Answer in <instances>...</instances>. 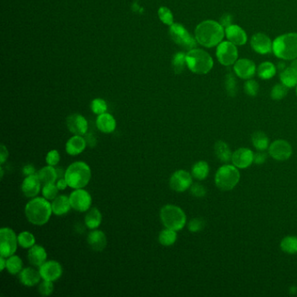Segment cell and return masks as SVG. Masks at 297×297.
Masks as SVG:
<instances>
[{
  "label": "cell",
  "mask_w": 297,
  "mask_h": 297,
  "mask_svg": "<svg viewBox=\"0 0 297 297\" xmlns=\"http://www.w3.org/2000/svg\"><path fill=\"white\" fill-rule=\"evenodd\" d=\"M86 141H87V146H89L91 148H94L96 146V143H97V140H96V137H95V135L93 134H86Z\"/></svg>",
  "instance_id": "53"
},
{
  "label": "cell",
  "mask_w": 297,
  "mask_h": 297,
  "mask_svg": "<svg viewBox=\"0 0 297 297\" xmlns=\"http://www.w3.org/2000/svg\"><path fill=\"white\" fill-rule=\"evenodd\" d=\"M27 258L31 264L35 267H40L48 261V252L44 247L35 244L28 250Z\"/></svg>",
  "instance_id": "24"
},
{
  "label": "cell",
  "mask_w": 297,
  "mask_h": 297,
  "mask_svg": "<svg viewBox=\"0 0 297 297\" xmlns=\"http://www.w3.org/2000/svg\"><path fill=\"white\" fill-rule=\"evenodd\" d=\"M233 18H233V16L231 14H228V13L223 14L221 16V18H220V24L224 27L225 29V28H227L228 26L233 25Z\"/></svg>",
  "instance_id": "49"
},
{
  "label": "cell",
  "mask_w": 297,
  "mask_h": 297,
  "mask_svg": "<svg viewBox=\"0 0 297 297\" xmlns=\"http://www.w3.org/2000/svg\"><path fill=\"white\" fill-rule=\"evenodd\" d=\"M266 159H267V155L265 154L263 151H259L254 154V162L257 165H261V164L264 163Z\"/></svg>",
  "instance_id": "50"
},
{
  "label": "cell",
  "mask_w": 297,
  "mask_h": 297,
  "mask_svg": "<svg viewBox=\"0 0 297 297\" xmlns=\"http://www.w3.org/2000/svg\"><path fill=\"white\" fill-rule=\"evenodd\" d=\"M290 66H291V67H292V68H293V69L297 73V58L294 59L293 62H292V64H291Z\"/></svg>",
  "instance_id": "57"
},
{
  "label": "cell",
  "mask_w": 297,
  "mask_h": 297,
  "mask_svg": "<svg viewBox=\"0 0 297 297\" xmlns=\"http://www.w3.org/2000/svg\"><path fill=\"white\" fill-rule=\"evenodd\" d=\"M71 207L78 212H87L92 206V196L86 189H74L69 196Z\"/></svg>",
  "instance_id": "11"
},
{
  "label": "cell",
  "mask_w": 297,
  "mask_h": 297,
  "mask_svg": "<svg viewBox=\"0 0 297 297\" xmlns=\"http://www.w3.org/2000/svg\"><path fill=\"white\" fill-rule=\"evenodd\" d=\"M159 216L165 228L180 231L185 227L187 216L181 207L173 204H167L161 207Z\"/></svg>",
  "instance_id": "6"
},
{
  "label": "cell",
  "mask_w": 297,
  "mask_h": 297,
  "mask_svg": "<svg viewBox=\"0 0 297 297\" xmlns=\"http://www.w3.org/2000/svg\"><path fill=\"white\" fill-rule=\"evenodd\" d=\"M244 91L247 95H249L251 97L256 96L259 92V85L255 80H248L244 85Z\"/></svg>",
  "instance_id": "46"
},
{
  "label": "cell",
  "mask_w": 297,
  "mask_h": 297,
  "mask_svg": "<svg viewBox=\"0 0 297 297\" xmlns=\"http://www.w3.org/2000/svg\"><path fill=\"white\" fill-rule=\"evenodd\" d=\"M218 61L225 66L235 65L238 60V50L236 45L230 41H224L219 44L216 50Z\"/></svg>",
  "instance_id": "10"
},
{
  "label": "cell",
  "mask_w": 297,
  "mask_h": 297,
  "mask_svg": "<svg viewBox=\"0 0 297 297\" xmlns=\"http://www.w3.org/2000/svg\"><path fill=\"white\" fill-rule=\"evenodd\" d=\"M281 248L287 254H297V237L287 236L281 242Z\"/></svg>",
  "instance_id": "36"
},
{
  "label": "cell",
  "mask_w": 297,
  "mask_h": 297,
  "mask_svg": "<svg viewBox=\"0 0 297 297\" xmlns=\"http://www.w3.org/2000/svg\"><path fill=\"white\" fill-rule=\"evenodd\" d=\"M66 126L68 130L74 135H82L87 134L88 130V122L85 117L79 113H73L67 117Z\"/></svg>",
  "instance_id": "15"
},
{
  "label": "cell",
  "mask_w": 297,
  "mask_h": 297,
  "mask_svg": "<svg viewBox=\"0 0 297 297\" xmlns=\"http://www.w3.org/2000/svg\"><path fill=\"white\" fill-rule=\"evenodd\" d=\"M18 279L24 286L34 287L40 283L42 277L40 276V270L33 268H23L18 274Z\"/></svg>",
  "instance_id": "23"
},
{
  "label": "cell",
  "mask_w": 297,
  "mask_h": 297,
  "mask_svg": "<svg viewBox=\"0 0 297 297\" xmlns=\"http://www.w3.org/2000/svg\"><path fill=\"white\" fill-rule=\"evenodd\" d=\"M6 269L12 276L18 275L23 269V261L21 258L15 254L6 258Z\"/></svg>",
  "instance_id": "34"
},
{
  "label": "cell",
  "mask_w": 297,
  "mask_h": 297,
  "mask_svg": "<svg viewBox=\"0 0 297 297\" xmlns=\"http://www.w3.org/2000/svg\"><path fill=\"white\" fill-rule=\"evenodd\" d=\"M234 71L239 78L243 80H249L256 73V67L252 60L248 58H241L235 63Z\"/></svg>",
  "instance_id": "17"
},
{
  "label": "cell",
  "mask_w": 297,
  "mask_h": 297,
  "mask_svg": "<svg viewBox=\"0 0 297 297\" xmlns=\"http://www.w3.org/2000/svg\"><path fill=\"white\" fill-rule=\"evenodd\" d=\"M287 94H288V87L284 86L283 83L277 84L272 88L271 98L275 100H280L285 98Z\"/></svg>",
  "instance_id": "41"
},
{
  "label": "cell",
  "mask_w": 297,
  "mask_h": 297,
  "mask_svg": "<svg viewBox=\"0 0 297 297\" xmlns=\"http://www.w3.org/2000/svg\"><path fill=\"white\" fill-rule=\"evenodd\" d=\"M54 290V284L51 281H46L43 280L42 283H40L39 285V293L42 297H49L53 293Z\"/></svg>",
  "instance_id": "43"
},
{
  "label": "cell",
  "mask_w": 297,
  "mask_h": 297,
  "mask_svg": "<svg viewBox=\"0 0 297 297\" xmlns=\"http://www.w3.org/2000/svg\"><path fill=\"white\" fill-rule=\"evenodd\" d=\"M273 52L282 59L297 58V33H290L277 37L273 41Z\"/></svg>",
  "instance_id": "4"
},
{
  "label": "cell",
  "mask_w": 297,
  "mask_h": 297,
  "mask_svg": "<svg viewBox=\"0 0 297 297\" xmlns=\"http://www.w3.org/2000/svg\"><path fill=\"white\" fill-rule=\"evenodd\" d=\"M252 144L258 151H264L268 148L269 140L264 133L255 132L252 135Z\"/></svg>",
  "instance_id": "35"
},
{
  "label": "cell",
  "mask_w": 297,
  "mask_h": 297,
  "mask_svg": "<svg viewBox=\"0 0 297 297\" xmlns=\"http://www.w3.org/2000/svg\"><path fill=\"white\" fill-rule=\"evenodd\" d=\"M40 276L42 279L46 281L55 282L59 279L63 274V268L61 264L57 261H47L39 267Z\"/></svg>",
  "instance_id": "14"
},
{
  "label": "cell",
  "mask_w": 297,
  "mask_h": 297,
  "mask_svg": "<svg viewBox=\"0 0 297 297\" xmlns=\"http://www.w3.org/2000/svg\"><path fill=\"white\" fill-rule=\"evenodd\" d=\"M225 36V29L219 22L205 20L196 29L197 42L205 48H214L221 43Z\"/></svg>",
  "instance_id": "1"
},
{
  "label": "cell",
  "mask_w": 297,
  "mask_h": 297,
  "mask_svg": "<svg viewBox=\"0 0 297 297\" xmlns=\"http://www.w3.org/2000/svg\"><path fill=\"white\" fill-rule=\"evenodd\" d=\"M22 171H23L24 175H26V176H29V175L37 174L36 168L32 164H27L26 166H24Z\"/></svg>",
  "instance_id": "52"
},
{
  "label": "cell",
  "mask_w": 297,
  "mask_h": 297,
  "mask_svg": "<svg viewBox=\"0 0 297 297\" xmlns=\"http://www.w3.org/2000/svg\"><path fill=\"white\" fill-rule=\"evenodd\" d=\"M56 185L58 187V189L59 190H65L67 187H69L68 186V183H67V181L65 180V178H60V179H58V181H56Z\"/></svg>",
  "instance_id": "54"
},
{
  "label": "cell",
  "mask_w": 297,
  "mask_h": 297,
  "mask_svg": "<svg viewBox=\"0 0 297 297\" xmlns=\"http://www.w3.org/2000/svg\"><path fill=\"white\" fill-rule=\"evenodd\" d=\"M190 192H191L193 196L200 198V197L206 196L207 190L204 188V186L199 184V183H196V184H192V186H191Z\"/></svg>",
  "instance_id": "48"
},
{
  "label": "cell",
  "mask_w": 297,
  "mask_h": 297,
  "mask_svg": "<svg viewBox=\"0 0 297 297\" xmlns=\"http://www.w3.org/2000/svg\"><path fill=\"white\" fill-rule=\"evenodd\" d=\"M241 174L236 166L224 165L215 174V185L221 191H229L236 187L240 181Z\"/></svg>",
  "instance_id": "7"
},
{
  "label": "cell",
  "mask_w": 297,
  "mask_h": 297,
  "mask_svg": "<svg viewBox=\"0 0 297 297\" xmlns=\"http://www.w3.org/2000/svg\"><path fill=\"white\" fill-rule=\"evenodd\" d=\"M209 174V166L206 161L199 160L194 164L192 167L193 177L198 181H203L208 176Z\"/></svg>",
  "instance_id": "32"
},
{
  "label": "cell",
  "mask_w": 297,
  "mask_h": 297,
  "mask_svg": "<svg viewBox=\"0 0 297 297\" xmlns=\"http://www.w3.org/2000/svg\"><path fill=\"white\" fill-rule=\"evenodd\" d=\"M18 236L10 228L0 229V255L10 257L13 255L18 248Z\"/></svg>",
  "instance_id": "8"
},
{
  "label": "cell",
  "mask_w": 297,
  "mask_h": 297,
  "mask_svg": "<svg viewBox=\"0 0 297 297\" xmlns=\"http://www.w3.org/2000/svg\"><path fill=\"white\" fill-rule=\"evenodd\" d=\"M25 214L30 223L43 226L48 223L53 214L51 203L45 197H34L26 204Z\"/></svg>",
  "instance_id": "2"
},
{
  "label": "cell",
  "mask_w": 297,
  "mask_h": 297,
  "mask_svg": "<svg viewBox=\"0 0 297 297\" xmlns=\"http://www.w3.org/2000/svg\"><path fill=\"white\" fill-rule=\"evenodd\" d=\"M280 80L288 88L296 87L297 86V73L291 66L287 67L281 72Z\"/></svg>",
  "instance_id": "31"
},
{
  "label": "cell",
  "mask_w": 297,
  "mask_h": 297,
  "mask_svg": "<svg viewBox=\"0 0 297 297\" xmlns=\"http://www.w3.org/2000/svg\"><path fill=\"white\" fill-rule=\"evenodd\" d=\"M214 152L218 159L222 162H228L232 159L233 153L231 152V150L229 148L228 144L222 141H219L215 143Z\"/></svg>",
  "instance_id": "29"
},
{
  "label": "cell",
  "mask_w": 297,
  "mask_h": 297,
  "mask_svg": "<svg viewBox=\"0 0 297 297\" xmlns=\"http://www.w3.org/2000/svg\"><path fill=\"white\" fill-rule=\"evenodd\" d=\"M18 245L23 248H30L35 245L36 238L33 236V233L29 231H23L19 233L18 236Z\"/></svg>",
  "instance_id": "37"
},
{
  "label": "cell",
  "mask_w": 297,
  "mask_h": 297,
  "mask_svg": "<svg viewBox=\"0 0 297 297\" xmlns=\"http://www.w3.org/2000/svg\"><path fill=\"white\" fill-rule=\"evenodd\" d=\"M8 156H9V152H8V149L4 144H1V149H0V164L3 165V164L7 160Z\"/></svg>",
  "instance_id": "51"
},
{
  "label": "cell",
  "mask_w": 297,
  "mask_h": 297,
  "mask_svg": "<svg viewBox=\"0 0 297 297\" xmlns=\"http://www.w3.org/2000/svg\"><path fill=\"white\" fill-rule=\"evenodd\" d=\"M0 266H1V272L4 271V269L6 268V258L4 256H1L0 255Z\"/></svg>",
  "instance_id": "55"
},
{
  "label": "cell",
  "mask_w": 297,
  "mask_h": 297,
  "mask_svg": "<svg viewBox=\"0 0 297 297\" xmlns=\"http://www.w3.org/2000/svg\"><path fill=\"white\" fill-rule=\"evenodd\" d=\"M41 181L37 174L29 175L25 178L21 184L22 193L27 198H34L40 193Z\"/></svg>",
  "instance_id": "19"
},
{
  "label": "cell",
  "mask_w": 297,
  "mask_h": 297,
  "mask_svg": "<svg viewBox=\"0 0 297 297\" xmlns=\"http://www.w3.org/2000/svg\"><path fill=\"white\" fill-rule=\"evenodd\" d=\"M59 161H60V154L56 149H52L51 151H49L46 156V162L49 166L56 167L59 163Z\"/></svg>",
  "instance_id": "45"
},
{
  "label": "cell",
  "mask_w": 297,
  "mask_h": 297,
  "mask_svg": "<svg viewBox=\"0 0 297 297\" xmlns=\"http://www.w3.org/2000/svg\"><path fill=\"white\" fill-rule=\"evenodd\" d=\"M205 227V221L201 218H195L189 222V230L190 232L196 233L202 230Z\"/></svg>",
  "instance_id": "47"
},
{
  "label": "cell",
  "mask_w": 297,
  "mask_h": 297,
  "mask_svg": "<svg viewBox=\"0 0 297 297\" xmlns=\"http://www.w3.org/2000/svg\"><path fill=\"white\" fill-rule=\"evenodd\" d=\"M65 178L71 189H85L90 182L92 171L86 162L75 161L66 168Z\"/></svg>",
  "instance_id": "3"
},
{
  "label": "cell",
  "mask_w": 297,
  "mask_h": 297,
  "mask_svg": "<svg viewBox=\"0 0 297 297\" xmlns=\"http://www.w3.org/2000/svg\"><path fill=\"white\" fill-rule=\"evenodd\" d=\"M254 152L250 149L242 148L237 149L234 152L232 155V162L234 166L237 168L244 169L249 167L254 162Z\"/></svg>",
  "instance_id": "18"
},
{
  "label": "cell",
  "mask_w": 297,
  "mask_h": 297,
  "mask_svg": "<svg viewBox=\"0 0 297 297\" xmlns=\"http://www.w3.org/2000/svg\"><path fill=\"white\" fill-rule=\"evenodd\" d=\"M285 68H287V67L284 62H280L279 64H278V65H277V69L279 70V71H281V72L285 69Z\"/></svg>",
  "instance_id": "56"
},
{
  "label": "cell",
  "mask_w": 297,
  "mask_h": 297,
  "mask_svg": "<svg viewBox=\"0 0 297 297\" xmlns=\"http://www.w3.org/2000/svg\"><path fill=\"white\" fill-rule=\"evenodd\" d=\"M37 175L41 181L42 185L56 183V181H58L57 169L54 167L49 165L38 171Z\"/></svg>",
  "instance_id": "27"
},
{
  "label": "cell",
  "mask_w": 297,
  "mask_h": 297,
  "mask_svg": "<svg viewBox=\"0 0 297 297\" xmlns=\"http://www.w3.org/2000/svg\"><path fill=\"white\" fill-rule=\"evenodd\" d=\"M268 152L273 159L283 161L290 159L292 155V147L286 141L278 140L270 144Z\"/></svg>",
  "instance_id": "13"
},
{
  "label": "cell",
  "mask_w": 297,
  "mask_h": 297,
  "mask_svg": "<svg viewBox=\"0 0 297 297\" xmlns=\"http://www.w3.org/2000/svg\"><path fill=\"white\" fill-rule=\"evenodd\" d=\"M102 222L101 212L97 207H91L85 216V224L91 230L97 229Z\"/></svg>",
  "instance_id": "28"
},
{
  "label": "cell",
  "mask_w": 297,
  "mask_h": 297,
  "mask_svg": "<svg viewBox=\"0 0 297 297\" xmlns=\"http://www.w3.org/2000/svg\"><path fill=\"white\" fill-rule=\"evenodd\" d=\"M193 184V175L188 171L177 170L171 175L169 186L175 192L183 193L191 188Z\"/></svg>",
  "instance_id": "12"
},
{
  "label": "cell",
  "mask_w": 297,
  "mask_h": 297,
  "mask_svg": "<svg viewBox=\"0 0 297 297\" xmlns=\"http://www.w3.org/2000/svg\"><path fill=\"white\" fill-rule=\"evenodd\" d=\"M250 44L253 50L260 54H268L273 51V42L264 33H255L252 37Z\"/></svg>",
  "instance_id": "16"
},
{
  "label": "cell",
  "mask_w": 297,
  "mask_h": 297,
  "mask_svg": "<svg viewBox=\"0 0 297 297\" xmlns=\"http://www.w3.org/2000/svg\"></svg>",
  "instance_id": "58"
},
{
  "label": "cell",
  "mask_w": 297,
  "mask_h": 297,
  "mask_svg": "<svg viewBox=\"0 0 297 297\" xmlns=\"http://www.w3.org/2000/svg\"><path fill=\"white\" fill-rule=\"evenodd\" d=\"M96 125L99 130L104 134H111L116 129V120L112 115L107 112H104L98 115L96 120Z\"/></svg>",
  "instance_id": "25"
},
{
  "label": "cell",
  "mask_w": 297,
  "mask_h": 297,
  "mask_svg": "<svg viewBox=\"0 0 297 297\" xmlns=\"http://www.w3.org/2000/svg\"><path fill=\"white\" fill-rule=\"evenodd\" d=\"M87 146V141L82 135H73L65 143V151L69 155H79L85 151Z\"/></svg>",
  "instance_id": "22"
},
{
  "label": "cell",
  "mask_w": 297,
  "mask_h": 297,
  "mask_svg": "<svg viewBox=\"0 0 297 297\" xmlns=\"http://www.w3.org/2000/svg\"><path fill=\"white\" fill-rule=\"evenodd\" d=\"M225 35L228 41L237 46H243L247 43L248 36L245 31L237 25H231L225 28Z\"/></svg>",
  "instance_id": "21"
},
{
  "label": "cell",
  "mask_w": 297,
  "mask_h": 297,
  "mask_svg": "<svg viewBox=\"0 0 297 297\" xmlns=\"http://www.w3.org/2000/svg\"><path fill=\"white\" fill-rule=\"evenodd\" d=\"M186 65H187L186 54H184L183 52H178L174 55L173 61H172L174 73H178V74L182 73L184 71Z\"/></svg>",
  "instance_id": "38"
},
{
  "label": "cell",
  "mask_w": 297,
  "mask_h": 297,
  "mask_svg": "<svg viewBox=\"0 0 297 297\" xmlns=\"http://www.w3.org/2000/svg\"><path fill=\"white\" fill-rule=\"evenodd\" d=\"M187 65L190 71L197 74L209 73L213 66L214 60L207 51L201 49H192L186 54Z\"/></svg>",
  "instance_id": "5"
},
{
  "label": "cell",
  "mask_w": 297,
  "mask_h": 297,
  "mask_svg": "<svg viewBox=\"0 0 297 297\" xmlns=\"http://www.w3.org/2000/svg\"><path fill=\"white\" fill-rule=\"evenodd\" d=\"M159 17L160 20L167 26H172L174 24L173 14L169 9L167 7H160L159 9Z\"/></svg>",
  "instance_id": "44"
},
{
  "label": "cell",
  "mask_w": 297,
  "mask_h": 297,
  "mask_svg": "<svg viewBox=\"0 0 297 297\" xmlns=\"http://www.w3.org/2000/svg\"><path fill=\"white\" fill-rule=\"evenodd\" d=\"M158 241L162 246H172L177 241V231L171 228H164L159 232Z\"/></svg>",
  "instance_id": "30"
},
{
  "label": "cell",
  "mask_w": 297,
  "mask_h": 297,
  "mask_svg": "<svg viewBox=\"0 0 297 297\" xmlns=\"http://www.w3.org/2000/svg\"><path fill=\"white\" fill-rule=\"evenodd\" d=\"M52 213L57 216L65 215L69 212L71 207L69 197L66 196H58L51 202Z\"/></svg>",
  "instance_id": "26"
},
{
  "label": "cell",
  "mask_w": 297,
  "mask_h": 297,
  "mask_svg": "<svg viewBox=\"0 0 297 297\" xmlns=\"http://www.w3.org/2000/svg\"><path fill=\"white\" fill-rule=\"evenodd\" d=\"M258 76L262 80H269L276 75V67L271 62H263L258 66Z\"/></svg>",
  "instance_id": "33"
},
{
  "label": "cell",
  "mask_w": 297,
  "mask_h": 297,
  "mask_svg": "<svg viewBox=\"0 0 297 297\" xmlns=\"http://www.w3.org/2000/svg\"><path fill=\"white\" fill-rule=\"evenodd\" d=\"M87 240L91 248L96 252H101L107 245V238L105 233L99 229L92 230L88 234Z\"/></svg>",
  "instance_id": "20"
},
{
  "label": "cell",
  "mask_w": 297,
  "mask_h": 297,
  "mask_svg": "<svg viewBox=\"0 0 297 297\" xmlns=\"http://www.w3.org/2000/svg\"><path fill=\"white\" fill-rule=\"evenodd\" d=\"M225 87L229 96H236L237 93V82L232 73H228L225 80Z\"/></svg>",
  "instance_id": "40"
},
{
  "label": "cell",
  "mask_w": 297,
  "mask_h": 297,
  "mask_svg": "<svg viewBox=\"0 0 297 297\" xmlns=\"http://www.w3.org/2000/svg\"><path fill=\"white\" fill-rule=\"evenodd\" d=\"M170 36L174 43L177 44L187 50H192L196 48L197 40L180 24H173L170 28Z\"/></svg>",
  "instance_id": "9"
},
{
  "label": "cell",
  "mask_w": 297,
  "mask_h": 297,
  "mask_svg": "<svg viewBox=\"0 0 297 297\" xmlns=\"http://www.w3.org/2000/svg\"><path fill=\"white\" fill-rule=\"evenodd\" d=\"M91 109L92 111L95 112V114L99 115L104 112H106L107 110V105L105 100H103L101 99H95L91 104Z\"/></svg>",
  "instance_id": "42"
},
{
  "label": "cell",
  "mask_w": 297,
  "mask_h": 297,
  "mask_svg": "<svg viewBox=\"0 0 297 297\" xmlns=\"http://www.w3.org/2000/svg\"><path fill=\"white\" fill-rule=\"evenodd\" d=\"M58 191H59V189H58L56 183L43 185V188H42L43 197L48 199V200H53L58 196Z\"/></svg>",
  "instance_id": "39"
}]
</instances>
